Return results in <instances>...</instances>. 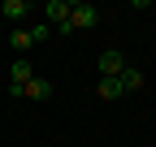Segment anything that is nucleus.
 <instances>
[{"mask_svg": "<svg viewBox=\"0 0 156 147\" xmlns=\"http://www.w3.org/2000/svg\"><path fill=\"white\" fill-rule=\"evenodd\" d=\"M126 65H130V61H126L117 48H104V52H100V74H104V78H122Z\"/></svg>", "mask_w": 156, "mask_h": 147, "instance_id": "nucleus-2", "label": "nucleus"}, {"mask_svg": "<svg viewBox=\"0 0 156 147\" xmlns=\"http://www.w3.org/2000/svg\"><path fill=\"white\" fill-rule=\"evenodd\" d=\"M44 22H48L52 30H61V26L69 22V0H48V5H44Z\"/></svg>", "mask_w": 156, "mask_h": 147, "instance_id": "nucleus-3", "label": "nucleus"}, {"mask_svg": "<svg viewBox=\"0 0 156 147\" xmlns=\"http://www.w3.org/2000/svg\"><path fill=\"white\" fill-rule=\"evenodd\" d=\"M117 82H122L126 91H139V87H143V69H139V65H126V74H122Z\"/></svg>", "mask_w": 156, "mask_h": 147, "instance_id": "nucleus-7", "label": "nucleus"}, {"mask_svg": "<svg viewBox=\"0 0 156 147\" xmlns=\"http://www.w3.org/2000/svg\"><path fill=\"white\" fill-rule=\"evenodd\" d=\"M95 22H100V9L95 5H69V35L74 30H91Z\"/></svg>", "mask_w": 156, "mask_h": 147, "instance_id": "nucleus-1", "label": "nucleus"}, {"mask_svg": "<svg viewBox=\"0 0 156 147\" xmlns=\"http://www.w3.org/2000/svg\"><path fill=\"white\" fill-rule=\"evenodd\" d=\"M95 91H100V100H122V95H126V87L117 82V78H104L100 87H95Z\"/></svg>", "mask_w": 156, "mask_h": 147, "instance_id": "nucleus-8", "label": "nucleus"}, {"mask_svg": "<svg viewBox=\"0 0 156 147\" xmlns=\"http://www.w3.org/2000/svg\"><path fill=\"white\" fill-rule=\"evenodd\" d=\"M30 43H35L30 30H13V35H9V48H17V52H30Z\"/></svg>", "mask_w": 156, "mask_h": 147, "instance_id": "nucleus-9", "label": "nucleus"}, {"mask_svg": "<svg viewBox=\"0 0 156 147\" xmlns=\"http://www.w3.org/2000/svg\"><path fill=\"white\" fill-rule=\"evenodd\" d=\"M0 13L9 17V22H26V17L35 13V5H30V0H5V9H0Z\"/></svg>", "mask_w": 156, "mask_h": 147, "instance_id": "nucleus-5", "label": "nucleus"}, {"mask_svg": "<svg viewBox=\"0 0 156 147\" xmlns=\"http://www.w3.org/2000/svg\"><path fill=\"white\" fill-rule=\"evenodd\" d=\"M48 95H52V82H48V78H39V74L22 87V100H48Z\"/></svg>", "mask_w": 156, "mask_h": 147, "instance_id": "nucleus-6", "label": "nucleus"}, {"mask_svg": "<svg viewBox=\"0 0 156 147\" xmlns=\"http://www.w3.org/2000/svg\"><path fill=\"white\" fill-rule=\"evenodd\" d=\"M30 78H35V69H30V61H26V56H17V61L9 65V87H26Z\"/></svg>", "mask_w": 156, "mask_h": 147, "instance_id": "nucleus-4", "label": "nucleus"}, {"mask_svg": "<svg viewBox=\"0 0 156 147\" xmlns=\"http://www.w3.org/2000/svg\"><path fill=\"white\" fill-rule=\"evenodd\" d=\"M52 35H56V30H52L48 22H39V26H30V39H35V43H48Z\"/></svg>", "mask_w": 156, "mask_h": 147, "instance_id": "nucleus-10", "label": "nucleus"}]
</instances>
